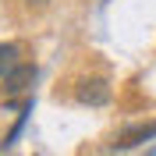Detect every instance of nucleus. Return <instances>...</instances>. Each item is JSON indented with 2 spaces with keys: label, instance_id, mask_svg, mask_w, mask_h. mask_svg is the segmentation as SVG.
<instances>
[{
  "label": "nucleus",
  "instance_id": "1",
  "mask_svg": "<svg viewBox=\"0 0 156 156\" xmlns=\"http://www.w3.org/2000/svg\"><path fill=\"white\" fill-rule=\"evenodd\" d=\"M153 138H156V121H138V124H128L117 131L114 149H135L142 142H153Z\"/></svg>",
  "mask_w": 156,
  "mask_h": 156
},
{
  "label": "nucleus",
  "instance_id": "5",
  "mask_svg": "<svg viewBox=\"0 0 156 156\" xmlns=\"http://www.w3.org/2000/svg\"><path fill=\"white\" fill-rule=\"evenodd\" d=\"M29 4H36V7H43V4H46V0H29Z\"/></svg>",
  "mask_w": 156,
  "mask_h": 156
},
{
  "label": "nucleus",
  "instance_id": "4",
  "mask_svg": "<svg viewBox=\"0 0 156 156\" xmlns=\"http://www.w3.org/2000/svg\"><path fill=\"white\" fill-rule=\"evenodd\" d=\"M18 64H21L18 60V46H14V43H0V78L11 75Z\"/></svg>",
  "mask_w": 156,
  "mask_h": 156
},
{
  "label": "nucleus",
  "instance_id": "2",
  "mask_svg": "<svg viewBox=\"0 0 156 156\" xmlns=\"http://www.w3.org/2000/svg\"><path fill=\"white\" fill-rule=\"evenodd\" d=\"M32 82H36V68H32V64H18L11 75H4V99L21 96V92H25Z\"/></svg>",
  "mask_w": 156,
  "mask_h": 156
},
{
  "label": "nucleus",
  "instance_id": "3",
  "mask_svg": "<svg viewBox=\"0 0 156 156\" xmlns=\"http://www.w3.org/2000/svg\"><path fill=\"white\" fill-rule=\"evenodd\" d=\"M78 103H89V107H103L110 103V85L103 78H85V82H78Z\"/></svg>",
  "mask_w": 156,
  "mask_h": 156
}]
</instances>
